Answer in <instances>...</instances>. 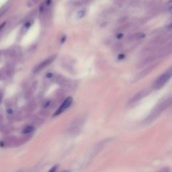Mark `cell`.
Wrapping results in <instances>:
<instances>
[{"instance_id": "cell-1", "label": "cell", "mask_w": 172, "mask_h": 172, "mask_svg": "<svg viewBox=\"0 0 172 172\" xmlns=\"http://www.w3.org/2000/svg\"><path fill=\"white\" fill-rule=\"evenodd\" d=\"M171 69H170L167 71L166 72L162 74L160 77H159L157 78V80H156V81L154 82V84H153V88L156 89V90H159V89L163 88L165 84L168 82L169 79L171 78Z\"/></svg>"}, {"instance_id": "cell-2", "label": "cell", "mask_w": 172, "mask_h": 172, "mask_svg": "<svg viewBox=\"0 0 172 172\" xmlns=\"http://www.w3.org/2000/svg\"><path fill=\"white\" fill-rule=\"evenodd\" d=\"M171 102V98H169L168 100H165V102H163L162 104H159L158 106L155 108L154 111H153V112H152V114H151L150 115V116H149L148 118V120H151V121L154 120V119L155 118H157V117L161 113L165 110V108H167V107H169V106H170Z\"/></svg>"}, {"instance_id": "cell-3", "label": "cell", "mask_w": 172, "mask_h": 172, "mask_svg": "<svg viewBox=\"0 0 172 172\" xmlns=\"http://www.w3.org/2000/svg\"><path fill=\"white\" fill-rule=\"evenodd\" d=\"M73 102V99L71 97H68L65 100V102L63 103L61 106L59 108H58V110L56 111L55 113H54V116H57V115H59L61 114L63 112H64L65 110H66L71 105Z\"/></svg>"}, {"instance_id": "cell-4", "label": "cell", "mask_w": 172, "mask_h": 172, "mask_svg": "<svg viewBox=\"0 0 172 172\" xmlns=\"http://www.w3.org/2000/svg\"><path fill=\"white\" fill-rule=\"evenodd\" d=\"M56 56H50L49 58H46V60H44L43 62H42L41 63H40L36 67V68L34 69V73H37V72H39L41 71L42 69H43L46 67H47L48 65H49L54 60V58H55Z\"/></svg>"}, {"instance_id": "cell-5", "label": "cell", "mask_w": 172, "mask_h": 172, "mask_svg": "<svg viewBox=\"0 0 172 172\" xmlns=\"http://www.w3.org/2000/svg\"><path fill=\"white\" fill-rule=\"evenodd\" d=\"M157 66V65H152L151 67H149L147 68L146 69L143 70V71H141L140 73H139L135 77V82H136V81H138L139 80H141V79H142L144 78V77L147 76V75H148L149 73H150L151 71H152L155 68V67Z\"/></svg>"}, {"instance_id": "cell-6", "label": "cell", "mask_w": 172, "mask_h": 172, "mask_svg": "<svg viewBox=\"0 0 172 172\" xmlns=\"http://www.w3.org/2000/svg\"><path fill=\"white\" fill-rule=\"evenodd\" d=\"M149 93V91H147V90L141 91V92L138 93L136 96H134V98H133L132 99V100H131V103H135L138 102L139 100H141V99L144 98L145 96H147Z\"/></svg>"}, {"instance_id": "cell-7", "label": "cell", "mask_w": 172, "mask_h": 172, "mask_svg": "<svg viewBox=\"0 0 172 172\" xmlns=\"http://www.w3.org/2000/svg\"><path fill=\"white\" fill-rule=\"evenodd\" d=\"M141 3V0H131L130 2V5L132 7H137V6L140 5Z\"/></svg>"}, {"instance_id": "cell-8", "label": "cell", "mask_w": 172, "mask_h": 172, "mask_svg": "<svg viewBox=\"0 0 172 172\" xmlns=\"http://www.w3.org/2000/svg\"><path fill=\"white\" fill-rule=\"evenodd\" d=\"M34 130V128L32 126H28L27 128H26L23 131V133H25V134H28V133H31L32 131Z\"/></svg>"}, {"instance_id": "cell-9", "label": "cell", "mask_w": 172, "mask_h": 172, "mask_svg": "<svg viewBox=\"0 0 172 172\" xmlns=\"http://www.w3.org/2000/svg\"><path fill=\"white\" fill-rule=\"evenodd\" d=\"M85 14H86V11H85V10H81V11H80L78 13V18H82L83 16L85 15Z\"/></svg>"}, {"instance_id": "cell-10", "label": "cell", "mask_w": 172, "mask_h": 172, "mask_svg": "<svg viewBox=\"0 0 172 172\" xmlns=\"http://www.w3.org/2000/svg\"><path fill=\"white\" fill-rule=\"evenodd\" d=\"M8 9H9L8 7H3V8H2V9L0 10V17H1V16H3Z\"/></svg>"}, {"instance_id": "cell-11", "label": "cell", "mask_w": 172, "mask_h": 172, "mask_svg": "<svg viewBox=\"0 0 172 172\" xmlns=\"http://www.w3.org/2000/svg\"><path fill=\"white\" fill-rule=\"evenodd\" d=\"M126 19H127V18H126V17H124V18H120V20H119V22H121V23H123V22L126 21Z\"/></svg>"}, {"instance_id": "cell-12", "label": "cell", "mask_w": 172, "mask_h": 172, "mask_svg": "<svg viewBox=\"0 0 172 172\" xmlns=\"http://www.w3.org/2000/svg\"><path fill=\"white\" fill-rule=\"evenodd\" d=\"M44 10V5H43V4H42L41 6H40V12H42Z\"/></svg>"}, {"instance_id": "cell-13", "label": "cell", "mask_w": 172, "mask_h": 172, "mask_svg": "<svg viewBox=\"0 0 172 172\" xmlns=\"http://www.w3.org/2000/svg\"><path fill=\"white\" fill-rule=\"evenodd\" d=\"M50 2H51V0H46V4H47V5H49V4L50 3Z\"/></svg>"}, {"instance_id": "cell-14", "label": "cell", "mask_w": 172, "mask_h": 172, "mask_svg": "<svg viewBox=\"0 0 172 172\" xmlns=\"http://www.w3.org/2000/svg\"><path fill=\"white\" fill-rule=\"evenodd\" d=\"M38 0H32V3H36V2H38Z\"/></svg>"}, {"instance_id": "cell-15", "label": "cell", "mask_w": 172, "mask_h": 172, "mask_svg": "<svg viewBox=\"0 0 172 172\" xmlns=\"http://www.w3.org/2000/svg\"><path fill=\"white\" fill-rule=\"evenodd\" d=\"M56 167L55 166V167H54H54H53V168H52V169H50V171H55V169H56Z\"/></svg>"}]
</instances>
